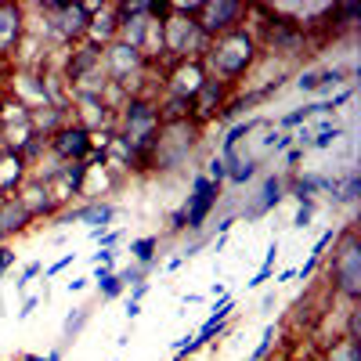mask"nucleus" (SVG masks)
Masks as SVG:
<instances>
[{
  "instance_id": "ddd939ff",
  "label": "nucleus",
  "mask_w": 361,
  "mask_h": 361,
  "mask_svg": "<svg viewBox=\"0 0 361 361\" xmlns=\"http://www.w3.org/2000/svg\"><path fill=\"white\" fill-rule=\"evenodd\" d=\"M18 202H22V209L29 217H44V214H54V199H51V192H47V185H40V180H33V185H25L18 195H15Z\"/></svg>"
},
{
  "instance_id": "a211bd4d",
  "label": "nucleus",
  "mask_w": 361,
  "mask_h": 361,
  "mask_svg": "<svg viewBox=\"0 0 361 361\" xmlns=\"http://www.w3.org/2000/svg\"><path fill=\"white\" fill-rule=\"evenodd\" d=\"M224 163H228V177L224 180H231V185H246V180H253L257 177V166H260L257 156H231Z\"/></svg>"
},
{
  "instance_id": "412c9836",
  "label": "nucleus",
  "mask_w": 361,
  "mask_h": 361,
  "mask_svg": "<svg viewBox=\"0 0 361 361\" xmlns=\"http://www.w3.org/2000/svg\"><path fill=\"white\" fill-rule=\"evenodd\" d=\"M94 282H98V296H105V300H116L119 293L127 289L123 282H119L116 271H109V267H98V271H94Z\"/></svg>"
},
{
  "instance_id": "7ed1b4c3",
  "label": "nucleus",
  "mask_w": 361,
  "mask_h": 361,
  "mask_svg": "<svg viewBox=\"0 0 361 361\" xmlns=\"http://www.w3.org/2000/svg\"><path fill=\"white\" fill-rule=\"evenodd\" d=\"M170 8V4H166ZM209 40L199 33V25H195V18H185V15H166L163 18V54H177L180 62L188 58V51H199V47H206Z\"/></svg>"
},
{
  "instance_id": "4be33fe9",
  "label": "nucleus",
  "mask_w": 361,
  "mask_h": 361,
  "mask_svg": "<svg viewBox=\"0 0 361 361\" xmlns=\"http://www.w3.org/2000/svg\"><path fill=\"white\" fill-rule=\"evenodd\" d=\"M156 250H159L156 235H145V238H134V243H130V257L137 264H156Z\"/></svg>"
},
{
  "instance_id": "58836bf2",
  "label": "nucleus",
  "mask_w": 361,
  "mask_h": 361,
  "mask_svg": "<svg viewBox=\"0 0 361 361\" xmlns=\"http://www.w3.org/2000/svg\"><path fill=\"white\" fill-rule=\"evenodd\" d=\"M22 361H47V357H40V354H22Z\"/></svg>"
},
{
  "instance_id": "9d476101",
  "label": "nucleus",
  "mask_w": 361,
  "mask_h": 361,
  "mask_svg": "<svg viewBox=\"0 0 361 361\" xmlns=\"http://www.w3.org/2000/svg\"><path fill=\"white\" fill-rule=\"evenodd\" d=\"M112 217H116V206L112 202H90V206H80V209H73V214H66V217H58V224L83 221V224H90V238H98V235L109 231Z\"/></svg>"
},
{
  "instance_id": "4c0bfd02",
  "label": "nucleus",
  "mask_w": 361,
  "mask_h": 361,
  "mask_svg": "<svg viewBox=\"0 0 361 361\" xmlns=\"http://www.w3.org/2000/svg\"><path fill=\"white\" fill-rule=\"evenodd\" d=\"M87 282H90V279H73V282H69V293H80Z\"/></svg>"
},
{
  "instance_id": "473e14b6",
  "label": "nucleus",
  "mask_w": 361,
  "mask_h": 361,
  "mask_svg": "<svg viewBox=\"0 0 361 361\" xmlns=\"http://www.w3.org/2000/svg\"><path fill=\"white\" fill-rule=\"evenodd\" d=\"M350 98H354V87H343V90H340V94H333V98H329V109H333V112H336V109H340V105H347Z\"/></svg>"
},
{
  "instance_id": "20e7f679",
  "label": "nucleus",
  "mask_w": 361,
  "mask_h": 361,
  "mask_svg": "<svg viewBox=\"0 0 361 361\" xmlns=\"http://www.w3.org/2000/svg\"><path fill=\"white\" fill-rule=\"evenodd\" d=\"M102 69H105L109 83L130 87V80L145 69V58H141V51H134L130 44L112 40V44H105V47H102Z\"/></svg>"
},
{
  "instance_id": "0eeeda50",
  "label": "nucleus",
  "mask_w": 361,
  "mask_h": 361,
  "mask_svg": "<svg viewBox=\"0 0 361 361\" xmlns=\"http://www.w3.org/2000/svg\"><path fill=\"white\" fill-rule=\"evenodd\" d=\"M90 134L76 123V127H58L54 134H51V152L62 159V163H83L87 156H90Z\"/></svg>"
},
{
  "instance_id": "72a5a7b5",
  "label": "nucleus",
  "mask_w": 361,
  "mask_h": 361,
  "mask_svg": "<svg viewBox=\"0 0 361 361\" xmlns=\"http://www.w3.org/2000/svg\"><path fill=\"white\" fill-rule=\"evenodd\" d=\"M8 267H15V250L11 246H0V275H4Z\"/></svg>"
},
{
  "instance_id": "b1692460",
  "label": "nucleus",
  "mask_w": 361,
  "mask_h": 361,
  "mask_svg": "<svg viewBox=\"0 0 361 361\" xmlns=\"http://www.w3.org/2000/svg\"><path fill=\"white\" fill-rule=\"evenodd\" d=\"M340 137H343V127H336V123H333V127H325V130H314L307 148H322V152H325V148H333Z\"/></svg>"
},
{
  "instance_id": "f03ea898",
  "label": "nucleus",
  "mask_w": 361,
  "mask_h": 361,
  "mask_svg": "<svg viewBox=\"0 0 361 361\" xmlns=\"http://www.w3.org/2000/svg\"><path fill=\"white\" fill-rule=\"evenodd\" d=\"M333 282L343 296H350V300L361 296V243L350 228L340 235V246L333 257Z\"/></svg>"
},
{
  "instance_id": "cd10ccee",
  "label": "nucleus",
  "mask_w": 361,
  "mask_h": 361,
  "mask_svg": "<svg viewBox=\"0 0 361 361\" xmlns=\"http://www.w3.org/2000/svg\"><path fill=\"white\" fill-rule=\"evenodd\" d=\"M311 217H314V202H300L296 217H293V228H311Z\"/></svg>"
},
{
  "instance_id": "f8f14e48",
  "label": "nucleus",
  "mask_w": 361,
  "mask_h": 361,
  "mask_svg": "<svg viewBox=\"0 0 361 361\" xmlns=\"http://www.w3.org/2000/svg\"><path fill=\"white\" fill-rule=\"evenodd\" d=\"M22 40V8L0 4V58L11 54Z\"/></svg>"
},
{
  "instance_id": "5701e85b",
  "label": "nucleus",
  "mask_w": 361,
  "mask_h": 361,
  "mask_svg": "<svg viewBox=\"0 0 361 361\" xmlns=\"http://www.w3.org/2000/svg\"><path fill=\"white\" fill-rule=\"evenodd\" d=\"M329 361H361V343L343 336L340 343H333V350H329Z\"/></svg>"
},
{
  "instance_id": "6e6552de",
  "label": "nucleus",
  "mask_w": 361,
  "mask_h": 361,
  "mask_svg": "<svg viewBox=\"0 0 361 361\" xmlns=\"http://www.w3.org/2000/svg\"><path fill=\"white\" fill-rule=\"evenodd\" d=\"M206 83V73H202V62H195V58H185V62H177V69L170 73L166 80V90L170 98H185L192 102L199 94V87Z\"/></svg>"
},
{
  "instance_id": "f257e3e1",
  "label": "nucleus",
  "mask_w": 361,
  "mask_h": 361,
  "mask_svg": "<svg viewBox=\"0 0 361 361\" xmlns=\"http://www.w3.org/2000/svg\"><path fill=\"white\" fill-rule=\"evenodd\" d=\"M206 58H209V66H214V73L228 83V80H238L250 66H253V58H257V40L246 33V29H228L224 37L217 40H209L206 44Z\"/></svg>"
},
{
  "instance_id": "f704fd0d",
  "label": "nucleus",
  "mask_w": 361,
  "mask_h": 361,
  "mask_svg": "<svg viewBox=\"0 0 361 361\" xmlns=\"http://www.w3.org/2000/svg\"><path fill=\"white\" fill-rule=\"evenodd\" d=\"M148 289H152V282H137V286L130 289V304H141V296H145Z\"/></svg>"
},
{
  "instance_id": "c85d7f7f",
  "label": "nucleus",
  "mask_w": 361,
  "mask_h": 361,
  "mask_svg": "<svg viewBox=\"0 0 361 361\" xmlns=\"http://www.w3.org/2000/svg\"><path fill=\"white\" fill-rule=\"evenodd\" d=\"M333 243H336V231H333V228H329V231H322V238H318V243H314L311 257H314V260H322V253H325L329 246H333Z\"/></svg>"
},
{
  "instance_id": "4468645a",
  "label": "nucleus",
  "mask_w": 361,
  "mask_h": 361,
  "mask_svg": "<svg viewBox=\"0 0 361 361\" xmlns=\"http://www.w3.org/2000/svg\"><path fill=\"white\" fill-rule=\"evenodd\" d=\"M25 177V159L15 152V148H0V195H8L22 185Z\"/></svg>"
},
{
  "instance_id": "9b49d317",
  "label": "nucleus",
  "mask_w": 361,
  "mask_h": 361,
  "mask_svg": "<svg viewBox=\"0 0 361 361\" xmlns=\"http://www.w3.org/2000/svg\"><path fill=\"white\" fill-rule=\"evenodd\" d=\"M224 90H228L224 80H209V76H206V83L199 87V94L192 98V116H195V119L217 116V109L224 105Z\"/></svg>"
},
{
  "instance_id": "2eb2a0df",
  "label": "nucleus",
  "mask_w": 361,
  "mask_h": 361,
  "mask_svg": "<svg viewBox=\"0 0 361 361\" xmlns=\"http://www.w3.org/2000/svg\"><path fill=\"white\" fill-rule=\"evenodd\" d=\"M98 66H102V47L98 44H83L80 51H73L69 66H66V76H69V83H80L87 73H94Z\"/></svg>"
},
{
  "instance_id": "1a4fd4ad",
  "label": "nucleus",
  "mask_w": 361,
  "mask_h": 361,
  "mask_svg": "<svg viewBox=\"0 0 361 361\" xmlns=\"http://www.w3.org/2000/svg\"><path fill=\"white\" fill-rule=\"evenodd\" d=\"M282 199H286V180L271 173V177H264V185H260L257 199H253L250 206H243V217H246V221H260V217H267Z\"/></svg>"
},
{
  "instance_id": "a878e982",
  "label": "nucleus",
  "mask_w": 361,
  "mask_h": 361,
  "mask_svg": "<svg viewBox=\"0 0 361 361\" xmlns=\"http://www.w3.org/2000/svg\"><path fill=\"white\" fill-rule=\"evenodd\" d=\"M206 177L214 180V185H224V177H228V163H224L221 156H214V159L206 163Z\"/></svg>"
},
{
  "instance_id": "bb28decb",
  "label": "nucleus",
  "mask_w": 361,
  "mask_h": 361,
  "mask_svg": "<svg viewBox=\"0 0 361 361\" xmlns=\"http://www.w3.org/2000/svg\"><path fill=\"white\" fill-rule=\"evenodd\" d=\"M271 343H275V325H267V329H264V336H260L257 350L250 354V361H264V357H267V350H271Z\"/></svg>"
},
{
  "instance_id": "423d86ee",
  "label": "nucleus",
  "mask_w": 361,
  "mask_h": 361,
  "mask_svg": "<svg viewBox=\"0 0 361 361\" xmlns=\"http://www.w3.org/2000/svg\"><path fill=\"white\" fill-rule=\"evenodd\" d=\"M243 4L238 0H214V4H202L199 15H195V25H199V33L206 40H217L224 37L228 29H235V22L243 18Z\"/></svg>"
},
{
  "instance_id": "c9c22d12",
  "label": "nucleus",
  "mask_w": 361,
  "mask_h": 361,
  "mask_svg": "<svg viewBox=\"0 0 361 361\" xmlns=\"http://www.w3.org/2000/svg\"><path fill=\"white\" fill-rule=\"evenodd\" d=\"M40 300H44V296H29L25 304H22V311H18V318H29V314H33V311H37V304H40Z\"/></svg>"
},
{
  "instance_id": "c756f323",
  "label": "nucleus",
  "mask_w": 361,
  "mask_h": 361,
  "mask_svg": "<svg viewBox=\"0 0 361 361\" xmlns=\"http://www.w3.org/2000/svg\"><path fill=\"white\" fill-rule=\"evenodd\" d=\"M116 250H98V253H90V264H94V267H109L112 271V264H116Z\"/></svg>"
},
{
  "instance_id": "6ab92c4d",
  "label": "nucleus",
  "mask_w": 361,
  "mask_h": 361,
  "mask_svg": "<svg viewBox=\"0 0 361 361\" xmlns=\"http://www.w3.org/2000/svg\"><path fill=\"white\" fill-rule=\"evenodd\" d=\"M357 195H361V173H357V170H347V177L336 185L333 202H336V206H354V202H357Z\"/></svg>"
},
{
  "instance_id": "f3484780",
  "label": "nucleus",
  "mask_w": 361,
  "mask_h": 361,
  "mask_svg": "<svg viewBox=\"0 0 361 361\" xmlns=\"http://www.w3.org/2000/svg\"><path fill=\"white\" fill-rule=\"evenodd\" d=\"M264 127V119L257 116V119H243V123H235V127H228V134H224V145H221V159H231L235 156V148L243 145L253 130H260Z\"/></svg>"
},
{
  "instance_id": "39448f33",
  "label": "nucleus",
  "mask_w": 361,
  "mask_h": 361,
  "mask_svg": "<svg viewBox=\"0 0 361 361\" xmlns=\"http://www.w3.org/2000/svg\"><path fill=\"white\" fill-rule=\"evenodd\" d=\"M221 202V185H214L206 173H199L192 180V195L180 202V214H185V228L188 231H199L206 224V217L214 214V206Z\"/></svg>"
},
{
  "instance_id": "aec40b11",
  "label": "nucleus",
  "mask_w": 361,
  "mask_h": 361,
  "mask_svg": "<svg viewBox=\"0 0 361 361\" xmlns=\"http://www.w3.org/2000/svg\"><path fill=\"white\" fill-rule=\"evenodd\" d=\"M87 318H90V307H73V311L66 314V322H62V347H69V343L83 333Z\"/></svg>"
},
{
  "instance_id": "7c9ffc66",
  "label": "nucleus",
  "mask_w": 361,
  "mask_h": 361,
  "mask_svg": "<svg viewBox=\"0 0 361 361\" xmlns=\"http://www.w3.org/2000/svg\"><path fill=\"white\" fill-rule=\"evenodd\" d=\"M37 275H40V264H25V271H22V279L15 282V289H18V293H25V286L33 282Z\"/></svg>"
},
{
  "instance_id": "393cba45",
  "label": "nucleus",
  "mask_w": 361,
  "mask_h": 361,
  "mask_svg": "<svg viewBox=\"0 0 361 361\" xmlns=\"http://www.w3.org/2000/svg\"><path fill=\"white\" fill-rule=\"evenodd\" d=\"M318 80H322V69H307V73H300L296 87L304 90V94H318Z\"/></svg>"
},
{
  "instance_id": "dca6fc26",
  "label": "nucleus",
  "mask_w": 361,
  "mask_h": 361,
  "mask_svg": "<svg viewBox=\"0 0 361 361\" xmlns=\"http://www.w3.org/2000/svg\"><path fill=\"white\" fill-rule=\"evenodd\" d=\"M29 221H33V217H29L25 209H22V202H18V199H4V202H0V243H4L8 235L22 231Z\"/></svg>"
},
{
  "instance_id": "e433bc0d",
  "label": "nucleus",
  "mask_w": 361,
  "mask_h": 361,
  "mask_svg": "<svg viewBox=\"0 0 361 361\" xmlns=\"http://www.w3.org/2000/svg\"><path fill=\"white\" fill-rule=\"evenodd\" d=\"M137 314H141V304H130V300H127V318H130V322H134V318H137Z\"/></svg>"
},
{
  "instance_id": "2f4dec72",
  "label": "nucleus",
  "mask_w": 361,
  "mask_h": 361,
  "mask_svg": "<svg viewBox=\"0 0 361 361\" xmlns=\"http://www.w3.org/2000/svg\"><path fill=\"white\" fill-rule=\"evenodd\" d=\"M73 260H76V253H66L62 260H54V264H51V267L44 271V275H47V279H54V275H62V271H66V267H69Z\"/></svg>"
}]
</instances>
